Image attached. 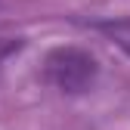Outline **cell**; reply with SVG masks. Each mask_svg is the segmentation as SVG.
Segmentation results:
<instances>
[{"label": "cell", "mask_w": 130, "mask_h": 130, "mask_svg": "<svg viewBox=\"0 0 130 130\" xmlns=\"http://www.w3.org/2000/svg\"><path fill=\"white\" fill-rule=\"evenodd\" d=\"M96 74H99L96 59L80 46H56L43 59V77L53 87H59L62 93H71V96L87 93L93 87Z\"/></svg>", "instance_id": "obj_1"}, {"label": "cell", "mask_w": 130, "mask_h": 130, "mask_svg": "<svg viewBox=\"0 0 130 130\" xmlns=\"http://www.w3.org/2000/svg\"><path fill=\"white\" fill-rule=\"evenodd\" d=\"M96 31H102L111 43H118L121 50L130 56V19L127 15L124 19H102V22H96Z\"/></svg>", "instance_id": "obj_2"}]
</instances>
